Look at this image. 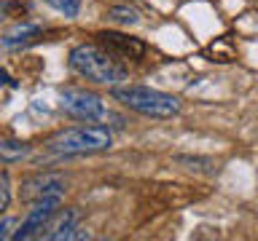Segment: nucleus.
I'll list each match as a JSON object with an SVG mask.
<instances>
[{
	"mask_svg": "<svg viewBox=\"0 0 258 241\" xmlns=\"http://www.w3.org/2000/svg\"><path fill=\"white\" fill-rule=\"evenodd\" d=\"M70 67L84 75L92 83L100 86H116L118 80H126V67L118 64V59H113L108 51H102L94 43H81L70 51Z\"/></svg>",
	"mask_w": 258,
	"mask_h": 241,
	"instance_id": "1",
	"label": "nucleus"
},
{
	"mask_svg": "<svg viewBox=\"0 0 258 241\" xmlns=\"http://www.w3.org/2000/svg\"><path fill=\"white\" fill-rule=\"evenodd\" d=\"M113 99L145 118H159V120L172 118L180 110V102L172 94H164L159 88H148V86H118L113 88Z\"/></svg>",
	"mask_w": 258,
	"mask_h": 241,
	"instance_id": "2",
	"label": "nucleus"
},
{
	"mask_svg": "<svg viewBox=\"0 0 258 241\" xmlns=\"http://www.w3.org/2000/svg\"><path fill=\"white\" fill-rule=\"evenodd\" d=\"M113 145V134L108 126H76L64 129L48 142V150L56 156H84V153H100Z\"/></svg>",
	"mask_w": 258,
	"mask_h": 241,
	"instance_id": "3",
	"label": "nucleus"
},
{
	"mask_svg": "<svg viewBox=\"0 0 258 241\" xmlns=\"http://www.w3.org/2000/svg\"><path fill=\"white\" fill-rule=\"evenodd\" d=\"M59 107L68 112L70 118L86 120V124H94L105 115V104L97 94L86 91V88H64L59 96Z\"/></svg>",
	"mask_w": 258,
	"mask_h": 241,
	"instance_id": "4",
	"label": "nucleus"
},
{
	"mask_svg": "<svg viewBox=\"0 0 258 241\" xmlns=\"http://www.w3.org/2000/svg\"><path fill=\"white\" fill-rule=\"evenodd\" d=\"M59 201L62 198H38L35 201V206L27 212V217H24V222L19 225V230H14L11 233V238L16 241H22V238H32V236H38V230H43V225L54 217V212L59 209Z\"/></svg>",
	"mask_w": 258,
	"mask_h": 241,
	"instance_id": "5",
	"label": "nucleus"
},
{
	"mask_svg": "<svg viewBox=\"0 0 258 241\" xmlns=\"http://www.w3.org/2000/svg\"><path fill=\"white\" fill-rule=\"evenodd\" d=\"M97 46L108 51L113 59H140L145 54V43L137 38L121 35V32H97Z\"/></svg>",
	"mask_w": 258,
	"mask_h": 241,
	"instance_id": "6",
	"label": "nucleus"
},
{
	"mask_svg": "<svg viewBox=\"0 0 258 241\" xmlns=\"http://www.w3.org/2000/svg\"><path fill=\"white\" fill-rule=\"evenodd\" d=\"M40 30L38 24H30V22H22V24H16L14 30H8L3 38H0V46L8 48V51H14V48H24V46H30V43H35V40L40 38Z\"/></svg>",
	"mask_w": 258,
	"mask_h": 241,
	"instance_id": "7",
	"label": "nucleus"
},
{
	"mask_svg": "<svg viewBox=\"0 0 258 241\" xmlns=\"http://www.w3.org/2000/svg\"><path fill=\"white\" fill-rule=\"evenodd\" d=\"M27 193L32 198H62L64 196V180L62 177H56V174H43V177H35V180H30L27 182Z\"/></svg>",
	"mask_w": 258,
	"mask_h": 241,
	"instance_id": "8",
	"label": "nucleus"
},
{
	"mask_svg": "<svg viewBox=\"0 0 258 241\" xmlns=\"http://www.w3.org/2000/svg\"><path fill=\"white\" fill-rule=\"evenodd\" d=\"M48 241H73V238H89L86 233H78V212L68 209L64 217L51 228V233H46Z\"/></svg>",
	"mask_w": 258,
	"mask_h": 241,
	"instance_id": "9",
	"label": "nucleus"
},
{
	"mask_svg": "<svg viewBox=\"0 0 258 241\" xmlns=\"http://www.w3.org/2000/svg\"><path fill=\"white\" fill-rule=\"evenodd\" d=\"M27 153H30L27 142H19V140H3L0 142V161H6V164L22 161Z\"/></svg>",
	"mask_w": 258,
	"mask_h": 241,
	"instance_id": "10",
	"label": "nucleus"
},
{
	"mask_svg": "<svg viewBox=\"0 0 258 241\" xmlns=\"http://www.w3.org/2000/svg\"><path fill=\"white\" fill-rule=\"evenodd\" d=\"M108 16H110L113 22H118V24H126V27H129V24L140 22V19H137V11H132L129 6H113L110 11H108Z\"/></svg>",
	"mask_w": 258,
	"mask_h": 241,
	"instance_id": "11",
	"label": "nucleus"
},
{
	"mask_svg": "<svg viewBox=\"0 0 258 241\" xmlns=\"http://www.w3.org/2000/svg\"><path fill=\"white\" fill-rule=\"evenodd\" d=\"M43 3L64 16H78V11H81V0H43Z\"/></svg>",
	"mask_w": 258,
	"mask_h": 241,
	"instance_id": "12",
	"label": "nucleus"
},
{
	"mask_svg": "<svg viewBox=\"0 0 258 241\" xmlns=\"http://www.w3.org/2000/svg\"><path fill=\"white\" fill-rule=\"evenodd\" d=\"M11 204V180H8L6 172H0V214Z\"/></svg>",
	"mask_w": 258,
	"mask_h": 241,
	"instance_id": "13",
	"label": "nucleus"
},
{
	"mask_svg": "<svg viewBox=\"0 0 258 241\" xmlns=\"http://www.w3.org/2000/svg\"><path fill=\"white\" fill-rule=\"evenodd\" d=\"M11 230H14V220L6 217V220L0 222V238H11Z\"/></svg>",
	"mask_w": 258,
	"mask_h": 241,
	"instance_id": "14",
	"label": "nucleus"
},
{
	"mask_svg": "<svg viewBox=\"0 0 258 241\" xmlns=\"http://www.w3.org/2000/svg\"><path fill=\"white\" fill-rule=\"evenodd\" d=\"M6 11H8V0H0V19L6 16Z\"/></svg>",
	"mask_w": 258,
	"mask_h": 241,
	"instance_id": "15",
	"label": "nucleus"
}]
</instances>
